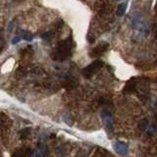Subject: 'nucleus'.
Instances as JSON below:
<instances>
[{
    "mask_svg": "<svg viewBox=\"0 0 157 157\" xmlns=\"http://www.w3.org/2000/svg\"><path fill=\"white\" fill-rule=\"evenodd\" d=\"M72 47H73V42L70 37L59 44V46L56 48L55 55H53V58L59 61H63L67 59L72 53Z\"/></svg>",
    "mask_w": 157,
    "mask_h": 157,
    "instance_id": "obj_1",
    "label": "nucleus"
},
{
    "mask_svg": "<svg viewBox=\"0 0 157 157\" xmlns=\"http://www.w3.org/2000/svg\"><path fill=\"white\" fill-rule=\"evenodd\" d=\"M102 66H103V62L101 60H95L91 64H89L88 66H86V68L83 70L82 73H83V75L86 78H90V77L93 76Z\"/></svg>",
    "mask_w": 157,
    "mask_h": 157,
    "instance_id": "obj_2",
    "label": "nucleus"
},
{
    "mask_svg": "<svg viewBox=\"0 0 157 157\" xmlns=\"http://www.w3.org/2000/svg\"><path fill=\"white\" fill-rule=\"evenodd\" d=\"M101 118H102V120L104 121V123H105V127H106L107 131H109V132L113 131V123H112V120H111L110 112L108 110H103L101 113Z\"/></svg>",
    "mask_w": 157,
    "mask_h": 157,
    "instance_id": "obj_3",
    "label": "nucleus"
},
{
    "mask_svg": "<svg viewBox=\"0 0 157 157\" xmlns=\"http://www.w3.org/2000/svg\"><path fill=\"white\" fill-rule=\"evenodd\" d=\"M114 147H115L116 152L120 155H126L128 153V146L126 143H122V141H117Z\"/></svg>",
    "mask_w": 157,
    "mask_h": 157,
    "instance_id": "obj_4",
    "label": "nucleus"
},
{
    "mask_svg": "<svg viewBox=\"0 0 157 157\" xmlns=\"http://www.w3.org/2000/svg\"><path fill=\"white\" fill-rule=\"evenodd\" d=\"M109 44L107 43V42H102V43H100L99 45H97L95 48H93V55L94 56H97V55H100V54H102L103 52H105L107 50V48H108Z\"/></svg>",
    "mask_w": 157,
    "mask_h": 157,
    "instance_id": "obj_5",
    "label": "nucleus"
},
{
    "mask_svg": "<svg viewBox=\"0 0 157 157\" xmlns=\"http://www.w3.org/2000/svg\"><path fill=\"white\" fill-rule=\"evenodd\" d=\"M31 150L29 149H19L16 151L12 157H31Z\"/></svg>",
    "mask_w": 157,
    "mask_h": 157,
    "instance_id": "obj_6",
    "label": "nucleus"
},
{
    "mask_svg": "<svg viewBox=\"0 0 157 157\" xmlns=\"http://www.w3.org/2000/svg\"><path fill=\"white\" fill-rule=\"evenodd\" d=\"M134 88H136V82H134V79H132L127 83L125 88H124V91H126V93H132V91L134 90Z\"/></svg>",
    "mask_w": 157,
    "mask_h": 157,
    "instance_id": "obj_7",
    "label": "nucleus"
},
{
    "mask_svg": "<svg viewBox=\"0 0 157 157\" xmlns=\"http://www.w3.org/2000/svg\"><path fill=\"white\" fill-rule=\"evenodd\" d=\"M126 9H127V3H122L119 5L118 7V10H117V15H118L119 17L123 16L124 14H125L126 12Z\"/></svg>",
    "mask_w": 157,
    "mask_h": 157,
    "instance_id": "obj_8",
    "label": "nucleus"
},
{
    "mask_svg": "<svg viewBox=\"0 0 157 157\" xmlns=\"http://www.w3.org/2000/svg\"><path fill=\"white\" fill-rule=\"evenodd\" d=\"M147 126H148V121L146 120V119H144V120H143L139 123V125H138V129L141 130V131H145L146 128H147Z\"/></svg>",
    "mask_w": 157,
    "mask_h": 157,
    "instance_id": "obj_9",
    "label": "nucleus"
},
{
    "mask_svg": "<svg viewBox=\"0 0 157 157\" xmlns=\"http://www.w3.org/2000/svg\"><path fill=\"white\" fill-rule=\"evenodd\" d=\"M63 120L66 122L68 125H71V123H72V121H71V118H70V116L69 115H65L63 117Z\"/></svg>",
    "mask_w": 157,
    "mask_h": 157,
    "instance_id": "obj_10",
    "label": "nucleus"
},
{
    "mask_svg": "<svg viewBox=\"0 0 157 157\" xmlns=\"http://www.w3.org/2000/svg\"><path fill=\"white\" fill-rule=\"evenodd\" d=\"M24 38L26 39L27 41H31L32 39V36L31 34H25V36H24Z\"/></svg>",
    "mask_w": 157,
    "mask_h": 157,
    "instance_id": "obj_11",
    "label": "nucleus"
},
{
    "mask_svg": "<svg viewBox=\"0 0 157 157\" xmlns=\"http://www.w3.org/2000/svg\"><path fill=\"white\" fill-rule=\"evenodd\" d=\"M20 40H21V37H20V36L14 37V38L12 39V44H17L18 42H20Z\"/></svg>",
    "mask_w": 157,
    "mask_h": 157,
    "instance_id": "obj_12",
    "label": "nucleus"
},
{
    "mask_svg": "<svg viewBox=\"0 0 157 157\" xmlns=\"http://www.w3.org/2000/svg\"><path fill=\"white\" fill-rule=\"evenodd\" d=\"M13 25H14V22H11V23L9 24V27H8V31L9 32H12V29H13Z\"/></svg>",
    "mask_w": 157,
    "mask_h": 157,
    "instance_id": "obj_13",
    "label": "nucleus"
},
{
    "mask_svg": "<svg viewBox=\"0 0 157 157\" xmlns=\"http://www.w3.org/2000/svg\"><path fill=\"white\" fill-rule=\"evenodd\" d=\"M115 1H120V0H115Z\"/></svg>",
    "mask_w": 157,
    "mask_h": 157,
    "instance_id": "obj_14",
    "label": "nucleus"
}]
</instances>
